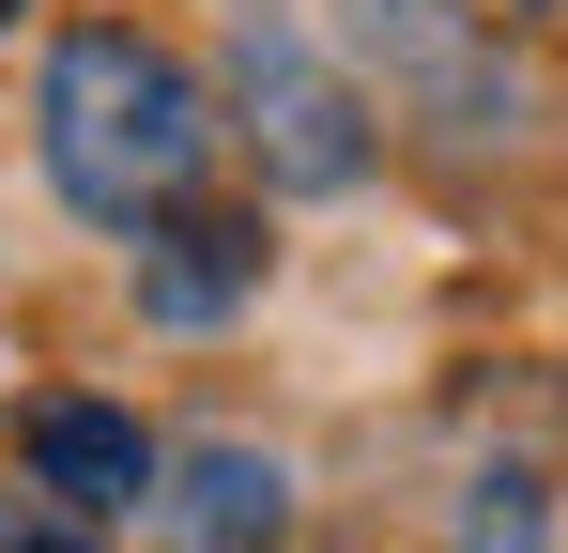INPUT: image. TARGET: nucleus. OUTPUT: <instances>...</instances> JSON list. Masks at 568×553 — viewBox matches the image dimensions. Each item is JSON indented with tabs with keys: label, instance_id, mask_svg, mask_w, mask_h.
Here are the masks:
<instances>
[{
	"label": "nucleus",
	"instance_id": "nucleus-10",
	"mask_svg": "<svg viewBox=\"0 0 568 553\" xmlns=\"http://www.w3.org/2000/svg\"><path fill=\"white\" fill-rule=\"evenodd\" d=\"M0 31H16V0H0Z\"/></svg>",
	"mask_w": 568,
	"mask_h": 553
},
{
	"label": "nucleus",
	"instance_id": "nucleus-5",
	"mask_svg": "<svg viewBox=\"0 0 568 553\" xmlns=\"http://www.w3.org/2000/svg\"><path fill=\"white\" fill-rule=\"evenodd\" d=\"M262 276H277V231H262V200H185V215H154L139 231V323H231V308H262Z\"/></svg>",
	"mask_w": 568,
	"mask_h": 553
},
{
	"label": "nucleus",
	"instance_id": "nucleus-4",
	"mask_svg": "<svg viewBox=\"0 0 568 553\" xmlns=\"http://www.w3.org/2000/svg\"><path fill=\"white\" fill-rule=\"evenodd\" d=\"M16 461H31V492H47L78 539H93V523H139V507L170 492V446H154L123 400H78V384L16 415Z\"/></svg>",
	"mask_w": 568,
	"mask_h": 553
},
{
	"label": "nucleus",
	"instance_id": "nucleus-7",
	"mask_svg": "<svg viewBox=\"0 0 568 553\" xmlns=\"http://www.w3.org/2000/svg\"><path fill=\"white\" fill-rule=\"evenodd\" d=\"M446 553H554V476H538V461H491L462 492V539Z\"/></svg>",
	"mask_w": 568,
	"mask_h": 553
},
{
	"label": "nucleus",
	"instance_id": "nucleus-2",
	"mask_svg": "<svg viewBox=\"0 0 568 553\" xmlns=\"http://www.w3.org/2000/svg\"><path fill=\"white\" fill-rule=\"evenodd\" d=\"M231 139L262 154L277 200L369 184V92L323 62V31H307L292 0H231Z\"/></svg>",
	"mask_w": 568,
	"mask_h": 553
},
{
	"label": "nucleus",
	"instance_id": "nucleus-3",
	"mask_svg": "<svg viewBox=\"0 0 568 553\" xmlns=\"http://www.w3.org/2000/svg\"><path fill=\"white\" fill-rule=\"evenodd\" d=\"M338 31H354V62H369L399 108H430L446 139H507V123H523V78H507V47L476 31L462 0H338Z\"/></svg>",
	"mask_w": 568,
	"mask_h": 553
},
{
	"label": "nucleus",
	"instance_id": "nucleus-9",
	"mask_svg": "<svg viewBox=\"0 0 568 553\" xmlns=\"http://www.w3.org/2000/svg\"><path fill=\"white\" fill-rule=\"evenodd\" d=\"M507 16H554V0H507Z\"/></svg>",
	"mask_w": 568,
	"mask_h": 553
},
{
	"label": "nucleus",
	"instance_id": "nucleus-8",
	"mask_svg": "<svg viewBox=\"0 0 568 553\" xmlns=\"http://www.w3.org/2000/svg\"><path fill=\"white\" fill-rule=\"evenodd\" d=\"M0 553H78V523H62V507H31V523H0Z\"/></svg>",
	"mask_w": 568,
	"mask_h": 553
},
{
	"label": "nucleus",
	"instance_id": "nucleus-6",
	"mask_svg": "<svg viewBox=\"0 0 568 553\" xmlns=\"http://www.w3.org/2000/svg\"><path fill=\"white\" fill-rule=\"evenodd\" d=\"M154 523L185 553H277L292 539V461L246 446V431H185L170 446V492H154Z\"/></svg>",
	"mask_w": 568,
	"mask_h": 553
},
{
	"label": "nucleus",
	"instance_id": "nucleus-1",
	"mask_svg": "<svg viewBox=\"0 0 568 553\" xmlns=\"http://www.w3.org/2000/svg\"><path fill=\"white\" fill-rule=\"evenodd\" d=\"M215 139H231V108L200 92V62L154 47V31H123V16H78L47 47V78H31V154H47V184L93 231L185 215L200 170H215Z\"/></svg>",
	"mask_w": 568,
	"mask_h": 553
}]
</instances>
